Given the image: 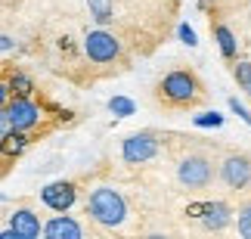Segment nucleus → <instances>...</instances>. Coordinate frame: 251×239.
Wrapping results in <instances>:
<instances>
[{"instance_id": "nucleus-23", "label": "nucleus", "mask_w": 251, "mask_h": 239, "mask_svg": "<svg viewBox=\"0 0 251 239\" xmlns=\"http://www.w3.org/2000/svg\"><path fill=\"white\" fill-rule=\"evenodd\" d=\"M6 171H9V159H3V156H0V177H3Z\"/></svg>"}, {"instance_id": "nucleus-7", "label": "nucleus", "mask_w": 251, "mask_h": 239, "mask_svg": "<svg viewBox=\"0 0 251 239\" xmlns=\"http://www.w3.org/2000/svg\"><path fill=\"white\" fill-rule=\"evenodd\" d=\"M6 121H9V128L13 131H25V133H31L34 137V131H41V124L47 121V109H44V103L34 97H9L6 100Z\"/></svg>"}, {"instance_id": "nucleus-2", "label": "nucleus", "mask_w": 251, "mask_h": 239, "mask_svg": "<svg viewBox=\"0 0 251 239\" xmlns=\"http://www.w3.org/2000/svg\"><path fill=\"white\" fill-rule=\"evenodd\" d=\"M84 214L87 224H93L96 233H127L130 230V205L115 186L100 184L87 189L84 196Z\"/></svg>"}, {"instance_id": "nucleus-15", "label": "nucleus", "mask_w": 251, "mask_h": 239, "mask_svg": "<svg viewBox=\"0 0 251 239\" xmlns=\"http://www.w3.org/2000/svg\"><path fill=\"white\" fill-rule=\"evenodd\" d=\"M87 3H90V16H93L100 25H105V22H112V19H115L112 0H87Z\"/></svg>"}, {"instance_id": "nucleus-24", "label": "nucleus", "mask_w": 251, "mask_h": 239, "mask_svg": "<svg viewBox=\"0 0 251 239\" xmlns=\"http://www.w3.org/2000/svg\"><path fill=\"white\" fill-rule=\"evenodd\" d=\"M245 93H248V97H251V87H248V90H245Z\"/></svg>"}, {"instance_id": "nucleus-20", "label": "nucleus", "mask_w": 251, "mask_h": 239, "mask_svg": "<svg viewBox=\"0 0 251 239\" xmlns=\"http://www.w3.org/2000/svg\"><path fill=\"white\" fill-rule=\"evenodd\" d=\"M180 37H183V41H186L189 47H192V44H196V34H192V28H186V25H183V28H180Z\"/></svg>"}, {"instance_id": "nucleus-16", "label": "nucleus", "mask_w": 251, "mask_h": 239, "mask_svg": "<svg viewBox=\"0 0 251 239\" xmlns=\"http://www.w3.org/2000/svg\"><path fill=\"white\" fill-rule=\"evenodd\" d=\"M233 75H236V81H239V87L242 90H248L251 87V62L248 59H233Z\"/></svg>"}, {"instance_id": "nucleus-1", "label": "nucleus", "mask_w": 251, "mask_h": 239, "mask_svg": "<svg viewBox=\"0 0 251 239\" xmlns=\"http://www.w3.org/2000/svg\"><path fill=\"white\" fill-rule=\"evenodd\" d=\"M158 109L171 112V115H183V112H196L208 103V87L201 81V75L189 65H177L168 69L152 87Z\"/></svg>"}, {"instance_id": "nucleus-19", "label": "nucleus", "mask_w": 251, "mask_h": 239, "mask_svg": "<svg viewBox=\"0 0 251 239\" xmlns=\"http://www.w3.org/2000/svg\"><path fill=\"white\" fill-rule=\"evenodd\" d=\"M9 97H13V93H9V87H6V78L0 75V109L6 106V100H9Z\"/></svg>"}, {"instance_id": "nucleus-3", "label": "nucleus", "mask_w": 251, "mask_h": 239, "mask_svg": "<svg viewBox=\"0 0 251 239\" xmlns=\"http://www.w3.org/2000/svg\"><path fill=\"white\" fill-rule=\"evenodd\" d=\"M174 180L186 193H205L217 180V152L205 143H186L174 156Z\"/></svg>"}, {"instance_id": "nucleus-22", "label": "nucleus", "mask_w": 251, "mask_h": 239, "mask_svg": "<svg viewBox=\"0 0 251 239\" xmlns=\"http://www.w3.org/2000/svg\"><path fill=\"white\" fill-rule=\"evenodd\" d=\"M9 131V121H6V112L0 109V137H3V133Z\"/></svg>"}, {"instance_id": "nucleus-13", "label": "nucleus", "mask_w": 251, "mask_h": 239, "mask_svg": "<svg viewBox=\"0 0 251 239\" xmlns=\"http://www.w3.org/2000/svg\"><path fill=\"white\" fill-rule=\"evenodd\" d=\"M0 75L6 78V87H9L13 97H31V93H37L34 78L25 69H19V65H3V72H0Z\"/></svg>"}, {"instance_id": "nucleus-5", "label": "nucleus", "mask_w": 251, "mask_h": 239, "mask_svg": "<svg viewBox=\"0 0 251 239\" xmlns=\"http://www.w3.org/2000/svg\"><path fill=\"white\" fill-rule=\"evenodd\" d=\"M217 180L226 193L245 196L251 193V152L245 149H220L217 156Z\"/></svg>"}, {"instance_id": "nucleus-14", "label": "nucleus", "mask_w": 251, "mask_h": 239, "mask_svg": "<svg viewBox=\"0 0 251 239\" xmlns=\"http://www.w3.org/2000/svg\"><path fill=\"white\" fill-rule=\"evenodd\" d=\"M31 140H34L31 133H25V131H13V128H9L3 137H0V156L13 161V159H19L28 146H31Z\"/></svg>"}, {"instance_id": "nucleus-8", "label": "nucleus", "mask_w": 251, "mask_h": 239, "mask_svg": "<svg viewBox=\"0 0 251 239\" xmlns=\"http://www.w3.org/2000/svg\"><path fill=\"white\" fill-rule=\"evenodd\" d=\"M41 233L47 239H84L90 233V224H81L78 217L69 214V212H56L50 221H44Z\"/></svg>"}, {"instance_id": "nucleus-4", "label": "nucleus", "mask_w": 251, "mask_h": 239, "mask_svg": "<svg viewBox=\"0 0 251 239\" xmlns=\"http://www.w3.org/2000/svg\"><path fill=\"white\" fill-rule=\"evenodd\" d=\"M84 56L90 59L96 69H124L127 65V53H124V41L118 34L105 31V28H90L84 34Z\"/></svg>"}, {"instance_id": "nucleus-17", "label": "nucleus", "mask_w": 251, "mask_h": 239, "mask_svg": "<svg viewBox=\"0 0 251 239\" xmlns=\"http://www.w3.org/2000/svg\"><path fill=\"white\" fill-rule=\"evenodd\" d=\"M239 233H242L245 239H251V205H245V208H239Z\"/></svg>"}, {"instance_id": "nucleus-18", "label": "nucleus", "mask_w": 251, "mask_h": 239, "mask_svg": "<svg viewBox=\"0 0 251 239\" xmlns=\"http://www.w3.org/2000/svg\"><path fill=\"white\" fill-rule=\"evenodd\" d=\"M109 109H112V112H121V115H133V103L124 100V97H115V100L109 103Z\"/></svg>"}, {"instance_id": "nucleus-9", "label": "nucleus", "mask_w": 251, "mask_h": 239, "mask_svg": "<svg viewBox=\"0 0 251 239\" xmlns=\"http://www.w3.org/2000/svg\"><path fill=\"white\" fill-rule=\"evenodd\" d=\"M78 180H56V184H47L41 189V202L50 208V212H69V208L78 202Z\"/></svg>"}, {"instance_id": "nucleus-10", "label": "nucleus", "mask_w": 251, "mask_h": 239, "mask_svg": "<svg viewBox=\"0 0 251 239\" xmlns=\"http://www.w3.org/2000/svg\"><path fill=\"white\" fill-rule=\"evenodd\" d=\"M41 227H44L41 214L28 202H19L13 208V214H9V230L16 233V239H37L41 236Z\"/></svg>"}, {"instance_id": "nucleus-11", "label": "nucleus", "mask_w": 251, "mask_h": 239, "mask_svg": "<svg viewBox=\"0 0 251 239\" xmlns=\"http://www.w3.org/2000/svg\"><path fill=\"white\" fill-rule=\"evenodd\" d=\"M211 34H214V41H217V47H220V53H224V59L233 62L236 56H239V37H236L233 28H229L224 19H220V13L211 16Z\"/></svg>"}, {"instance_id": "nucleus-12", "label": "nucleus", "mask_w": 251, "mask_h": 239, "mask_svg": "<svg viewBox=\"0 0 251 239\" xmlns=\"http://www.w3.org/2000/svg\"><path fill=\"white\" fill-rule=\"evenodd\" d=\"M199 217H201V227H205V230L220 233V230L229 227V221H233V208H229L226 202H208L205 208H201Z\"/></svg>"}, {"instance_id": "nucleus-6", "label": "nucleus", "mask_w": 251, "mask_h": 239, "mask_svg": "<svg viewBox=\"0 0 251 239\" xmlns=\"http://www.w3.org/2000/svg\"><path fill=\"white\" fill-rule=\"evenodd\" d=\"M165 149H168V133L152 131V128L149 131H137L121 143V161L130 165V168H140V165L155 161Z\"/></svg>"}, {"instance_id": "nucleus-21", "label": "nucleus", "mask_w": 251, "mask_h": 239, "mask_svg": "<svg viewBox=\"0 0 251 239\" xmlns=\"http://www.w3.org/2000/svg\"><path fill=\"white\" fill-rule=\"evenodd\" d=\"M13 47H16V41H13V37L0 34V53H3V50H13Z\"/></svg>"}]
</instances>
